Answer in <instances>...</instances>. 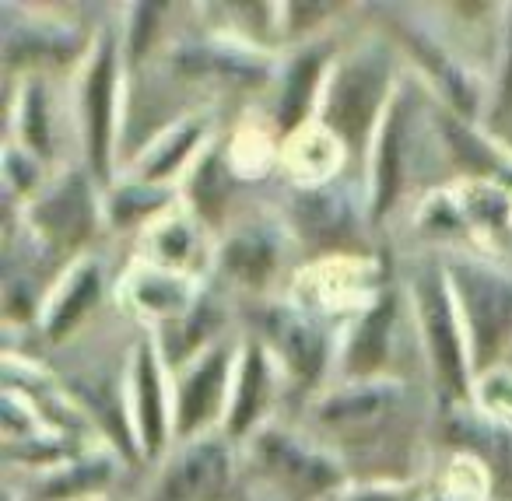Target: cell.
Wrapping results in <instances>:
<instances>
[{"mask_svg":"<svg viewBox=\"0 0 512 501\" xmlns=\"http://www.w3.org/2000/svg\"><path fill=\"white\" fill-rule=\"evenodd\" d=\"M137 414H141V431L148 452L162 449V396H158V372L155 358L148 347H141V361H137Z\"/></svg>","mask_w":512,"mask_h":501,"instance_id":"cell-10","label":"cell"},{"mask_svg":"<svg viewBox=\"0 0 512 501\" xmlns=\"http://www.w3.org/2000/svg\"><path fill=\"white\" fill-rule=\"evenodd\" d=\"M397 141H400V113L393 116L390 127H386L383 162H379V204H376V218H383V211L390 207L393 193H397Z\"/></svg>","mask_w":512,"mask_h":501,"instance_id":"cell-16","label":"cell"},{"mask_svg":"<svg viewBox=\"0 0 512 501\" xmlns=\"http://www.w3.org/2000/svg\"><path fill=\"white\" fill-rule=\"evenodd\" d=\"M502 102L509 106L512 102V53H509V74H505V88H502Z\"/></svg>","mask_w":512,"mask_h":501,"instance_id":"cell-19","label":"cell"},{"mask_svg":"<svg viewBox=\"0 0 512 501\" xmlns=\"http://www.w3.org/2000/svg\"><path fill=\"white\" fill-rule=\"evenodd\" d=\"M85 109H88V127H92V162L95 169H106V148H109V120H113V53L109 46L102 50L99 64L92 71L85 92Z\"/></svg>","mask_w":512,"mask_h":501,"instance_id":"cell-9","label":"cell"},{"mask_svg":"<svg viewBox=\"0 0 512 501\" xmlns=\"http://www.w3.org/2000/svg\"><path fill=\"white\" fill-rule=\"evenodd\" d=\"M358 501H407V498H390V494H365V498Z\"/></svg>","mask_w":512,"mask_h":501,"instance_id":"cell-20","label":"cell"},{"mask_svg":"<svg viewBox=\"0 0 512 501\" xmlns=\"http://www.w3.org/2000/svg\"><path fill=\"white\" fill-rule=\"evenodd\" d=\"M323 57L316 53V57H302L299 64H295L292 78H288V92H285V106H281V120L292 127L295 120H299L302 113H306V102L309 95H313V85H316V71H320Z\"/></svg>","mask_w":512,"mask_h":501,"instance_id":"cell-15","label":"cell"},{"mask_svg":"<svg viewBox=\"0 0 512 501\" xmlns=\"http://www.w3.org/2000/svg\"><path fill=\"white\" fill-rule=\"evenodd\" d=\"M228 484V456L221 445L204 442L190 449L165 480V494L172 501H207L218 498Z\"/></svg>","mask_w":512,"mask_h":501,"instance_id":"cell-4","label":"cell"},{"mask_svg":"<svg viewBox=\"0 0 512 501\" xmlns=\"http://www.w3.org/2000/svg\"><path fill=\"white\" fill-rule=\"evenodd\" d=\"M386 323H390V305H379V309L362 323L355 347H351V368H355V372H369V368H376L379 361H383Z\"/></svg>","mask_w":512,"mask_h":501,"instance_id":"cell-13","label":"cell"},{"mask_svg":"<svg viewBox=\"0 0 512 501\" xmlns=\"http://www.w3.org/2000/svg\"><path fill=\"white\" fill-rule=\"evenodd\" d=\"M197 134H200V127H193V123H190V127H183V134H179L176 141H172V148H165V151H162V158H158V162L148 169L151 176H165L169 169H176V165H179V155H186V151H190V144L197 141Z\"/></svg>","mask_w":512,"mask_h":501,"instance_id":"cell-18","label":"cell"},{"mask_svg":"<svg viewBox=\"0 0 512 501\" xmlns=\"http://www.w3.org/2000/svg\"><path fill=\"white\" fill-rule=\"evenodd\" d=\"M260 400H264V358H260V351H249L246 375H242V389L232 414V431H242L253 421V414L260 410Z\"/></svg>","mask_w":512,"mask_h":501,"instance_id":"cell-14","label":"cell"},{"mask_svg":"<svg viewBox=\"0 0 512 501\" xmlns=\"http://www.w3.org/2000/svg\"><path fill=\"white\" fill-rule=\"evenodd\" d=\"M225 263L232 267V274L260 284L274 267V249H271V242L260 239V235H253V239L246 235V239H235L232 246H228Z\"/></svg>","mask_w":512,"mask_h":501,"instance_id":"cell-11","label":"cell"},{"mask_svg":"<svg viewBox=\"0 0 512 501\" xmlns=\"http://www.w3.org/2000/svg\"><path fill=\"white\" fill-rule=\"evenodd\" d=\"M386 71L379 60H358L344 67L330 95V123L348 137L351 144H362L365 130L372 123L379 99H383Z\"/></svg>","mask_w":512,"mask_h":501,"instance_id":"cell-2","label":"cell"},{"mask_svg":"<svg viewBox=\"0 0 512 501\" xmlns=\"http://www.w3.org/2000/svg\"><path fill=\"white\" fill-rule=\"evenodd\" d=\"M95 291H99V277H95L92 267H85L78 277H74L71 288H67V295H64V302L57 305V312H53V326H50L53 337H64V333L85 316L88 305L95 302Z\"/></svg>","mask_w":512,"mask_h":501,"instance_id":"cell-12","label":"cell"},{"mask_svg":"<svg viewBox=\"0 0 512 501\" xmlns=\"http://www.w3.org/2000/svg\"><path fill=\"white\" fill-rule=\"evenodd\" d=\"M260 452H264V463L271 466L278 477H285L288 484L302 487V491H323L337 480V470L330 463H323L320 456L306 452L302 445H295L292 438L285 435H267L260 442Z\"/></svg>","mask_w":512,"mask_h":501,"instance_id":"cell-7","label":"cell"},{"mask_svg":"<svg viewBox=\"0 0 512 501\" xmlns=\"http://www.w3.org/2000/svg\"><path fill=\"white\" fill-rule=\"evenodd\" d=\"M393 400L390 389H358V393L351 396H341V400H334L327 407V417H365V414H376V410H383L386 403Z\"/></svg>","mask_w":512,"mask_h":501,"instance_id":"cell-17","label":"cell"},{"mask_svg":"<svg viewBox=\"0 0 512 501\" xmlns=\"http://www.w3.org/2000/svg\"><path fill=\"white\" fill-rule=\"evenodd\" d=\"M225 368H228V354L214 351V354H207L204 365L186 379L183 400H179V431H183V435H190L193 428H200V424L214 414L218 396H221V382H225Z\"/></svg>","mask_w":512,"mask_h":501,"instance_id":"cell-8","label":"cell"},{"mask_svg":"<svg viewBox=\"0 0 512 501\" xmlns=\"http://www.w3.org/2000/svg\"><path fill=\"white\" fill-rule=\"evenodd\" d=\"M267 333H271L274 347L285 354L288 368H292L299 379L313 382L316 375H320L323 358H327V344H323L320 326L295 316V312H271Z\"/></svg>","mask_w":512,"mask_h":501,"instance_id":"cell-5","label":"cell"},{"mask_svg":"<svg viewBox=\"0 0 512 501\" xmlns=\"http://www.w3.org/2000/svg\"><path fill=\"white\" fill-rule=\"evenodd\" d=\"M418 305H421V319H425L428 344H432L442 382H446V389H453V393L460 396L463 393L460 340H456L453 312H449V298H446V288H442L439 274H425L418 281Z\"/></svg>","mask_w":512,"mask_h":501,"instance_id":"cell-3","label":"cell"},{"mask_svg":"<svg viewBox=\"0 0 512 501\" xmlns=\"http://www.w3.org/2000/svg\"><path fill=\"white\" fill-rule=\"evenodd\" d=\"M36 218L46 228V235L64 242V246H74V242L85 239L92 232V200H88V190L81 186V179H67L57 193H50L39 204Z\"/></svg>","mask_w":512,"mask_h":501,"instance_id":"cell-6","label":"cell"},{"mask_svg":"<svg viewBox=\"0 0 512 501\" xmlns=\"http://www.w3.org/2000/svg\"><path fill=\"white\" fill-rule=\"evenodd\" d=\"M460 291L467 302L470 323H474V344H477V365H488L495 358L498 344L505 340L512 323V288H505L498 277L467 270L460 274Z\"/></svg>","mask_w":512,"mask_h":501,"instance_id":"cell-1","label":"cell"}]
</instances>
